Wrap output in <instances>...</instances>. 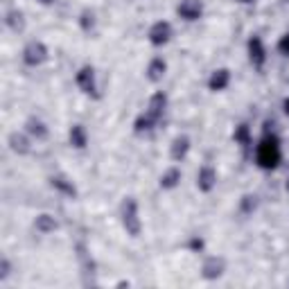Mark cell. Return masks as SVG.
<instances>
[{
    "label": "cell",
    "instance_id": "cell-1",
    "mask_svg": "<svg viewBox=\"0 0 289 289\" xmlns=\"http://www.w3.org/2000/svg\"><path fill=\"white\" fill-rule=\"evenodd\" d=\"M257 158H260V163H262L264 167H273L280 158L278 144L273 143V140H264V143L260 144V149H257Z\"/></svg>",
    "mask_w": 289,
    "mask_h": 289
},
{
    "label": "cell",
    "instance_id": "cell-3",
    "mask_svg": "<svg viewBox=\"0 0 289 289\" xmlns=\"http://www.w3.org/2000/svg\"><path fill=\"white\" fill-rule=\"evenodd\" d=\"M283 48H285V50H289V38H285V41H283Z\"/></svg>",
    "mask_w": 289,
    "mask_h": 289
},
{
    "label": "cell",
    "instance_id": "cell-4",
    "mask_svg": "<svg viewBox=\"0 0 289 289\" xmlns=\"http://www.w3.org/2000/svg\"><path fill=\"white\" fill-rule=\"evenodd\" d=\"M287 113H289V102H287Z\"/></svg>",
    "mask_w": 289,
    "mask_h": 289
},
{
    "label": "cell",
    "instance_id": "cell-2",
    "mask_svg": "<svg viewBox=\"0 0 289 289\" xmlns=\"http://www.w3.org/2000/svg\"><path fill=\"white\" fill-rule=\"evenodd\" d=\"M224 84H226V72H219V75L213 79V86H215V88H221Z\"/></svg>",
    "mask_w": 289,
    "mask_h": 289
}]
</instances>
